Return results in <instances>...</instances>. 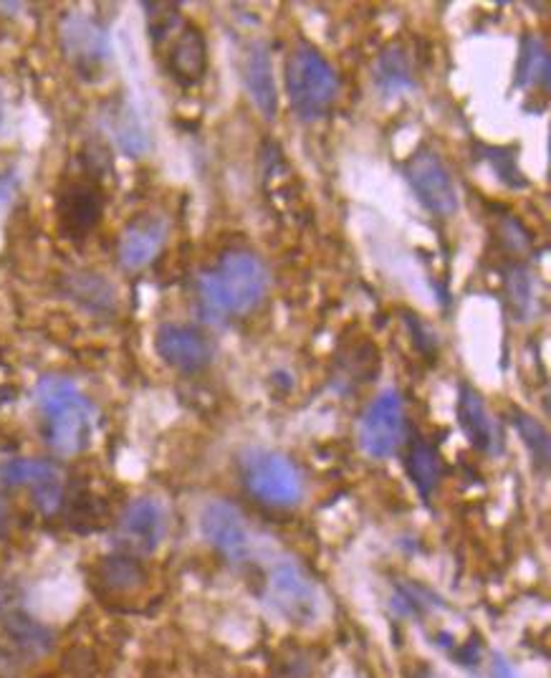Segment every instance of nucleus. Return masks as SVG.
<instances>
[{"instance_id":"bb28decb","label":"nucleus","mask_w":551,"mask_h":678,"mask_svg":"<svg viewBox=\"0 0 551 678\" xmlns=\"http://www.w3.org/2000/svg\"><path fill=\"white\" fill-rule=\"evenodd\" d=\"M484 158L491 162L493 173L501 177L503 183L511 185V188H524L526 177L522 175V170L516 165V150L514 147H484Z\"/></svg>"},{"instance_id":"39448f33","label":"nucleus","mask_w":551,"mask_h":678,"mask_svg":"<svg viewBox=\"0 0 551 678\" xmlns=\"http://www.w3.org/2000/svg\"><path fill=\"white\" fill-rule=\"evenodd\" d=\"M266 600L278 618L297 628H312L322 618V597L314 580L289 557L276 559L266 570Z\"/></svg>"},{"instance_id":"6ab92c4d","label":"nucleus","mask_w":551,"mask_h":678,"mask_svg":"<svg viewBox=\"0 0 551 678\" xmlns=\"http://www.w3.org/2000/svg\"><path fill=\"white\" fill-rule=\"evenodd\" d=\"M375 82H377V89L383 91V97L387 99L408 95V91L415 89V84H417L415 66L405 46L392 44L379 53V59L375 64Z\"/></svg>"},{"instance_id":"393cba45","label":"nucleus","mask_w":551,"mask_h":678,"mask_svg":"<svg viewBox=\"0 0 551 678\" xmlns=\"http://www.w3.org/2000/svg\"><path fill=\"white\" fill-rule=\"evenodd\" d=\"M102 578L116 590H127L142 582V567L132 555H114L102 563Z\"/></svg>"},{"instance_id":"f3484780","label":"nucleus","mask_w":551,"mask_h":678,"mask_svg":"<svg viewBox=\"0 0 551 678\" xmlns=\"http://www.w3.org/2000/svg\"><path fill=\"white\" fill-rule=\"evenodd\" d=\"M246 89L248 97L263 114V120H274L278 112V95L274 82V64H271V53L266 44H251L246 53Z\"/></svg>"},{"instance_id":"ddd939ff","label":"nucleus","mask_w":551,"mask_h":678,"mask_svg":"<svg viewBox=\"0 0 551 678\" xmlns=\"http://www.w3.org/2000/svg\"><path fill=\"white\" fill-rule=\"evenodd\" d=\"M458 423H461L465 439L476 451L486 456H501L506 448V435L499 418L488 410L484 397H480L471 385H461L458 395Z\"/></svg>"},{"instance_id":"aec40b11","label":"nucleus","mask_w":551,"mask_h":678,"mask_svg":"<svg viewBox=\"0 0 551 678\" xmlns=\"http://www.w3.org/2000/svg\"><path fill=\"white\" fill-rule=\"evenodd\" d=\"M405 469L408 477L413 481L415 489L421 491L423 498H430L433 491L438 489L440 477H442V466L438 451L433 448V443H428L423 435H413L408 443V456H405Z\"/></svg>"},{"instance_id":"5701e85b","label":"nucleus","mask_w":551,"mask_h":678,"mask_svg":"<svg viewBox=\"0 0 551 678\" xmlns=\"http://www.w3.org/2000/svg\"><path fill=\"white\" fill-rule=\"evenodd\" d=\"M506 296L511 304V311L518 319H529L537 309V292H534V282L529 276V271L511 267L506 271Z\"/></svg>"},{"instance_id":"4be33fe9","label":"nucleus","mask_w":551,"mask_h":678,"mask_svg":"<svg viewBox=\"0 0 551 678\" xmlns=\"http://www.w3.org/2000/svg\"><path fill=\"white\" fill-rule=\"evenodd\" d=\"M511 416H514V428H516L518 439L524 441L526 451L531 454L534 466H537L539 471H547L549 469V433H547V428L541 426L537 418L529 416V412H524L518 408L511 412Z\"/></svg>"},{"instance_id":"dca6fc26","label":"nucleus","mask_w":551,"mask_h":678,"mask_svg":"<svg viewBox=\"0 0 551 678\" xmlns=\"http://www.w3.org/2000/svg\"><path fill=\"white\" fill-rule=\"evenodd\" d=\"M167 74L180 87H196L205 79L208 72V44L196 26H183L175 41L170 44L165 59Z\"/></svg>"},{"instance_id":"2eb2a0df","label":"nucleus","mask_w":551,"mask_h":678,"mask_svg":"<svg viewBox=\"0 0 551 678\" xmlns=\"http://www.w3.org/2000/svg\"><path fill=\"white\" fill-rule=\"evenodd\" d=\"M167 241V221L162 215L145 213L124 229L120 238V263L124 269L137 271L150 267L158 259Z\"/></svg>"},{"instance_id":"9b49d317","label":"nucleus","mask_w":551,"mask_h":678,"mask_svg":"<svg viewBox=\"0 0 551 678\" xmlns=\"http://www.w3.org/2000/svg\"><path fill=\"white\" fill-rule=\"evenodd\" d=\"M0 479L8 486H28L43 514H53L64 502V473L46 458H13L0 466Z\"/></svg>"},{"instance_id":"20e7f679","label":"nucleus","mask_w":551,"mask_h":678,"mask_svg":"<svg viewBox=\"0 0 551 678\" xmlns=\"http://www.w3.org/2000/svg\"><path fill=\"white\" fill-rule=\"evenodd\" d=\"M240 479H243L248 494L268 509H293L304 498V481H301L299 469L276 451H243Z\"/></svg>"},{"instance_id":"f257e3e1","label":"nucleus","mask_w":551,"mask_h":678,"mask_svg":"<svg viewBox=\"0 0 551 678\" xmlns=\"http://www.w3.org/2000/svg\"><path fill=\"white\" fill-rule=\"evenodd\" d=\"M268 292V271L251 251H228L218 267L203 271L196 284L198 311L208 324H223L230 317H246Z\"/></svg>"},{"instance_id":"f8f14e48","label":"nucleus","mask_w":551,"mask_h":678,"mask_svg":"<svg viewBox=\"0 0 551 678\" xmlns=\"http://www.w3.org/2000/svg\"><path fill=\"white\" fill-rule=\"evenodd\" d=\"M104 193L91 181H74L59 193V229L66 238H84L102 221Z\"/></svg>"},{"instance_id":"b1692460","label":"nucleus","mask_w":551,"mask_h":678,"mask_svg":"<svg viewBox=\"0 0 551 678\" xmlns=\"http://www.w3.org/2000/svg\"><path fill=\"white\" fill-rule=\"evenodd\" d=\"M68 292H72L74 296H79V299H84V304H89V307H95V309L114 307V289L99 276H91V274L74 276L72 284H68Z\"/></svg>"},{"instance_id":"a211bd4d","label":"nucleus","mask_w":551,"mask_h":678,"mask_svg":"<svg viewBox=\"0 0 551 678\" xmlns=\"http://www.w3.org/2000/svg\"><path fill=\"white\" fill-rule=\"evenodd\" d=\"M107 130H110L114 145L129 158H142L150 150V135H147L142 116L127 99H114L107 109Z\"/></svg>"},{"instance_id":"cd10ccee","label":"nucleus","mask_w":551,"mask_h":678,"mask_svg":"<svg viewBox=\"0 0 551 678\" xmlns=\"http://www.w3.org/2000/svg\"><path fill=\"white\" fill-rule=\"evenodd\" d=\"M491 676L493 678H516V671L503 656H491Z\"/></svg>"},{"instance_id":"0eeeda50","label":"nucleus","mask_w":551,"mask_h":678,"mask_svg":"<svg viewBox=\"0 0 551 678\" xmlns=\"http://www.w3.org/2000/svg\"><path fill=\"white\" fill-rule=\"evenodd\" d=\"M405 177L421 206L436 218H453L461 208L453 175L436 150H417L405 162Z\"/></svg>"},{"instance_id":"7c9ffc66","label":"nucleus","mask_w":551,"mask_h":678,"mask_svg":"<svg viewBox=\"0 0 551 678\" xmlns=\"http://www.w3.org/2000/svg\"><path fill=\"white\" fill-rule=\"evenodd\" d=\"M0 120H3V99H0Z\"/></svg>"},{"instance_id":"c85d7f7f","label":"nucleus","mask_w":551,"mask_h":678,"mask_svg":"<svg viewBox=\"0 0 551 678\" xmlns=\"http://www.w3.org/2000/svg\"><path fill=\"white\" fill-rule=\"evenodd\" d=\"M11 195H13V183L5 181V177H0V208L11 200Z\"/></svg>"},{"instance_id":"c756f323","label":"nucleus","mask_w":551,"mask_h":678,"mask_svg":"<svg viewBox=\"0 0 551 678\" xmlns=\"http://www.w3.org/2000/svg\"><path fill=\"white\" fill-rule=\"evenodd\" d=\"M5 525H8V504H5V498L0 496V537H3L5 532Z\"/></svg>"},{"instance_id":"412c9836","label":"nucleus","mask_w":551,"mask_h":678,"mask_svg":"<svg viewBox=\"0 0 551 678\" xmlns=\"http://www.w3.org/2000/svg\"><path fill=\"white\" fill-rule=\"evenodd\" d=\"M516 87H549V51L544 38L526 36L516 66Z\"/></svg>"},{"instance_id":"1a4fd4ad","label":"nucleus","mask_w":551,"mask_h":678,"mask_svg":"<svg viewBox=\"0 0 551 678\" xmlns=\"http://www.w3.org/2000/svg\"><path fill=\"white\" fill-rule=\"evenodd\" d=\"M167 537V509L154 496H139L127 504L116 521V544L124 555L145 557L165 542Z\"/></svg>"},{"instance_id":"f03ea898","label":"nucleus","mask_w":551,"mask_h":678,"mask_svg":"<svg viewBox=\"0 0 551 678\" xmlns=\"http://www.w3.org/2000/svg\"><path fill=\"white\" fill-rule=\"evenodd\" d=\"M36 408L43 420V439L61 456H76L91 446L97 410L74 380L46 375L34 390Z\"/></svg>"},{"instance_id":"9d476101","label":"nucleus","mask_w":551,"mask_h":678,"mask_svg":"<svg viewBox=\"0 0 551 678\" xmlns=\"http://www.w3.org/2000/svg\"><path fill=\"white\" fill-rule=\"evenodd\" d=\"M200 534L223 559L238 565L251 552V534L243 517L228 502H208L200 511Z\"/></svg>"},{"instance_id":"6e6552de","label":"nucleus","mask_w":551,"mask_h":678,"mask_svg":"<svg viewBox=\"0 0 551 678\" xmlns=\"http://www.w3.org/2000/svg\"><path fill=\"white\" fill-rule=\"evenodd\" d=\"M405 441V410L398 390H385L367 405L360 420V446L370 458L385 461Z\"/></svg>"},{"instance_id":"a878e982","label":"nucleus","mask_w":551,"mask_h":678,"mask_svg":"<svg viewBox=\"0 0 551 678\" xmlns=\"http://www.w3.org/2000/svg\"><path fill=\"white\" fill-rule=\"evenodd\" d=\"M392 605L395 611H398L400 615H405V618H417V615L428 613L433 605H436V595H430V592H425L421 584H398V590H395V597H392Z\"/></svg>"},{"instance_id":"7ed1b4c3","label":"nucleus","mask_w":551,"mask_h":678,"mask_svg":"<svg viewBox=\"0 0 551 678\" xmlns=\"http://www.w3.org/2000/svg\"><path fill=\"white\" fill-rule=\"evenodd\" d=\"M284 84L291 109L306 122L324 120L339 99V76L312 44L293 46L286 57Z\"/></svg>"},{"instance_id":"4468645a","label":"nucleus","mask_w":551,"mask_h":678,"mask_svg":"<svg viewBox=\"0 0 551 678\" xmlns=\"http://www.w3.org/2000/svg\"><path fill=\"white\" fill-rule=\"evenodd\" d=\"M154 349L162 362L180 372H198L213 360L211 342L185 324H162L154 334Z\"/></svg>"},{"instance_id":"423d86ee","label":"nucleus","mask_w":551,"mask_h":678,"mask_svg":"<svg viewBox=\"0 0 551 678\" xmlns=\"http://www.w3.org/2000/svg\"><path fill=\"white\" fill-rule=\"evenodd\" d=\"M61 49L76 72L84 79L97 82L107 74V66L112 61V44L102 23H97L91 15L68 13L61 21Z\"/></svg>"}]
</instances>
